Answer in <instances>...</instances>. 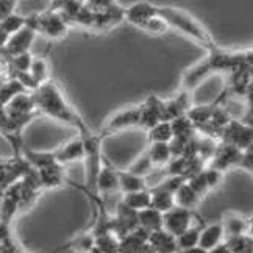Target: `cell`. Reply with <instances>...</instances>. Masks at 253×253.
<instances>
[{
    "instance_id": "obj_24",
    "label": "cell",
    "mask_w": 253,
    "mask_h": 253,
    "mask_svg": "<svg viewBox=\"0 0 253 253\" xmlns=\"http://www.w3.org/2000/svg\"><path fill=\"white\" fill-rule=\"evenodd\" d=\"M22 155H24V158L32 164V168H35V169H41V168L48 166V164L56 163L55 150L53 152H47V150L38 152V150H32L28 147H24Z\"/></svg>"
},
{
    "instance_id": "obj_42",
    "label": "cell",
    "mask_w": 253,
    "mask_h": 253,
    "mask_svg": "<svg viewBox=\"0 0 253 253\" xmlns=\"http://www.w3.org/2000/svg\"><path fill=\"white\" fill-rule=\"evenodd\" d=\"M17 2H19V0H17Z\"/></svg>"
},
{
    "instance_id": "obj_37",
    "label": "cell",
    "mask_w": 253,
    "mask_h": 253,
    "mask_svg": "<svg viewBox=\"0 0 253 253\" xmlns=\"http://www.w3.org/2000/svg\"><path fill=\"white\" fill-rule=\"evenodd\" d=\"M17 0H0V22L16 13L17 9Z\"/></svg>"
},
{
    "instance_id": "obj_1",
    "label": "cell",
    "mask_w": 253,
    "mask_h": 253,
    "mask_svg": "<svg viewBox=\"0 0 253 253\" xmlns=\"http://www.w3.org/2000/svg\"><path fill=\"white\" fill-rule=\"evenodd\" d=\"M33 97L36 102V108L40 113L61 124L74 126L79 133L89 128L84 119L82 118V114L66 99L60 84L55 83L52 79L42 83L38 89H35Z\"/></svg>"
},
{
    "instance_id": "obj_17",
    "label": "cell",
    "mask_w": 253,
    "mask_h": 253,
    "mask_svg": "<svg viewBox=\"0 0 253 253\" xmlns=\"http://www.w3.org/2000/svg\"><path fill=\"white\" fill-rule=\"evenodd\" d=\"M222 227L225 238L238 236V235H249V217H244L239 212H225L222 217Z\"/></svg>"
},
{
    "instance_id": "obj_5",
    "label": "cell",
    "mask_w": 253,
    "mask_h": 253,
    "mask_svg": "<svg viewBox=\"0 0 253 253\" xmlns=\"http://www.w3.org/2000/svg\"><path fill=\"white\" fill-rule=\"evenodd\" d=\"M242 152L244 150L239 149L238 145L222 141L220 144L216 145V150H214L211 160L208 161V166L217 168L222 172H225L231 168H239Z\"/></svg>"
},
{
    "instance_id": "obj_18",
    "label": "cell",
    "mask_w": 253,
    "mask_h": 253,
    "mask_svg": "<svg viewBox=\"0 0 253 253\" xmlns=\"http://www.w3.org/2000/svg\"><path fill=\"white\" fill-rule=\"evenodd\" d=\"M164 103H166V113H168L169 121L178 118V116L188 114L189 108L192 106L191 105V92L186 89H180V92L177 95L164 100Z\"/></svg>"
},
{
    "instance_id": "obj_19",
    "label": "cell",
    "mask_w": 253,
    "mask_h": 253,
    "mask_svg": "<svg viewBox=\"0 0 253 253\" xmlns=\"http://www.w3.org/2000/svg\"><path fill=\"white\" fill-rule=\"evenodd\" d=\"M138 219H139V227L147 230L149 233L164 227V212H161L160 210L153 207L141 210L138 212Z\"/></svg>"
},
{
    "instance_id": "obj_30",
    "label": "cell",
    "mask_w": 253,
    "mask_h": 253,
    "mask_svg": "<svg viewBox=\"0 0 253 253\" xmlns=\"http://www.w3.org/2000/svg\"><path fill=\"white\" fill-rule=\"evenodd\" d=\"M225 246L228 249V253H249L252 252V236L238 235L225 238Z\"/></svg>"
},
{
    "instance_id": "obj_35",
    "label": "cell",
    "mask_w": 253,
    "mask_h": 253,
    "mask_svg": "<svg viewBox=\"0 0 253 253\" xmlns=\"http://www.w3.org/2000/svg\"><path fill=\"white\" fill-rule=\"evenodd\" d=\"M33 61V56L30 52H22L17 55H11V66H13V72H25L30 71V66Z\"/></svg>"
},
{
    "instance_id": "obj_40",
    "label": "cell",
    "mask_w": 253,
    "mask_h": 253,
    "mask_svg": "<svg viewBox=\"0 0 253 253\" xmlns=\"http://www.w3.org/2000/svg\"><path fill=\"white\" fill-rule=\"evenodd\" d=\"M249 235L253 236V216L249 217Z\"/></svg>"
},
{
    "instance_id": "obj_9",
    "label": "cell",
    "mask_w": 253,
    "mask_h": 253,
    "mask_svg": "<svg viewBox=\"0 0 253 253\" xmlns=\"http://www.w3.org/2000/svg\"><path fill=\"white\" fill-rule=\"evenodd\" d=\"M212 74H214L212 66L208 60V56H205L203 60L197 61L196 64H192L191 67H188V69L184 71L181 77V89L192 92L202 82H205Z\"/></svg>"
},
{
    "instance_id": "obj_38",
    "label": "cell",
    "mask_w": 253,
    "mask_h": 253,
    "mask_svg": "<svg viewBox=\"0 0 253 253\" xmlns=\"http://www.w3.org/2000/svg\"><path fill=\"white\" fill-rule=\"evenodd\" d=\"M84 3L91 9H94V11H100V9H106L118 5L116 0H84Z\"/></svg>"
},
{
    "instance_id": "obj_3",
    "label": "cell",
    "mask_w": 253,
    "mask_h": 253,
    "mask_svg": "<svg viewBox=\"0 0 253 253\" xmlns=\"http://www.w3.org/2000/svg\"><path fill=\"white\" fill-rule=\"evenodd\" d=\"M27 24L32 25L38 35H42L48 40H61L66 36L69 24L66 22L63 14L53 8H47L41 13L28 14L27 16Z\"/></svg>"
},
{
    "instance_id": "obj_36",
    "label": "cell",
    "mask_w": 253,
    "mask_h": 253,
    "mask_svg": "<svg viewBox=\"0 0 253 253\" xmlns=\"http://www.w3.org/2000/svg\"><path fill=\"white\" fill-rule=\"evenodd\" d=\"M203 172H205V177H207V181H208L210 191L217 189L222 184V181H223V172L220 169L208 166V168L203 169Z\"/></svg>"
},
{
    "instance_id": "obj_28",
    "label": "cell",
    "mask_w": 253,
    "mask_h": 253,
    "mask_svg": "<svg viewBox=\"0 0 253 253\" xmlns=\"http://www.w3.org/2000/svg\"><path fill=\"white\" fill-rule=\"evenodd\" d=\"M121 249V239L114 235L113 231L105 233V235L94 236V247L92 250L100 253H114Z\"/></svg>"
},
{
    "instance_id": "obj_15",
    "label": "cell",
    "mask_w": 253,
    "mask_h": 253,
    "mask_svg": "<svg viewBox=\"0 0 253 253\" xmlns=\"http://www.w3.org/2000/svg\"><path fill=\"white\" fill-rule=\"evenodd\" d=\"M149 246L152 252L160 253H175L178 252L177 246V236H173L166 228L155 230L149 235Z\"/></svg>"
},
{
    "instance_id": "obj_21",
    "label": "cell",
    "mask_w": 253,
    "mask_h": 253,
    "mask_svg": "<svg viewBox=\"0 0 253 253\" xmlns=\"http://www.w3.org/2000/svg\"><path fill=\"white\" fill-rule=\"evenodd\" d=\"M122 202L126 203L130 208L141 211V210L152 207V192L149 188L133 191V192H125L122 194Z\"/></svg>"
},
{
    "instance_id": "obj_41",
    "label": "cell",
    "mask_w": 253,
    "mask_h": 253,
    "mask_svg": "<svg viewBox=\"0 0 253 253\" xmlns=\"http://www.w3.org/2000/svg\"><path fill=\"white\" fill-rule=\"evenodd\" d=\"M80 2H84V0H80Z\"/></svg>"
},
{
    "instance_id": "obj_11",
    "label": "cell",
    "mask_w": 253,
    "mask_h": 253,
    "mask_svg": "<svg viewBox=\"0 0 253 253\" xmlns=\"http://www.w3.org/2000/svg\"><path fill=\"white\" fill-rule=\"evenodd\" d=\"M38 32L32 25L25 24L21 30H17L16 33H13L9 36V40L5 45V50L9 55H17V53H22V52H30V48L35 42V38H36Z\"/></svg>"
},
{
    "instance_id": "obj_10",
    "label": "cell",
    "mask_w": 253,
    "mask_h": 253,
    "mask_svg": "<svg viewBox=\"0 0 253 253\" xmlns=\"http://www.w3.org/2000/svg\"><path fill=\"white\" fill-rule=\"evenodd\" d=\"M157 14H158V5L145 2V0L134 2L133 5L125 8V21L130 22L134 27L141 28V30H142V27Z\"/></svg>"
},
{
    "instance_id": "obj_14",
    "label": "cell",
    "mask_w": 253,
    "mask_h": 253,
    "mask_svg": "<svg viewBox=\"0 0 253 253\" xmlns=\"http://www.w3.org/2000/svg\"><path fill=\"white\" fill-rule=\"evenodd\" d=\"M223 239H225V233H223L222 222L205 223L200 233L199 247L205 253H210L217 244H220Z\"/></svg>"
},
{
    "instance_id": "obj_32",
    "label": "cell",
    "mask_w": 253,
    "mask_h": 253,
    "mask_svg": "<svg viewBox=\"0 0 253 253\" xmlns=\"http://www.w3.org/2000/svg\"><path fill=\"white\" fill-rule=\"evenodd\" d=\"M30 74L36 79V82L42 84L47 80H50V74H48V63L45 58H33L30 66Z\"/></svg>"
},
{
    "instance_id": "obj_27",
    "label": "cell",
    "mask_w": 253,
    "mask_h": 253,
    "mask_svg": "<svg viewBox=\"0 0 253 253\" xmlns=\"http://www.w3.org/2000/svg\"><path fill=\"white\" fill-rule=\"evenodd\" d=\"M25 91H28V89L16 79V77H13V79H8V80H3L2 84H0V103L8 105L17 94L25 92Z\"/></svg>"
},
{
    "instance_id": "obj_16",
    "label": "cell",
    "mask_w": 253,
    "mask_h": 253,
    "mask_svg": "<svg viewBox=\"0 0 253 253\" xmlns=\"http://www.w3.org/2000/svg\"><path fill=\"white\" fill-rule=\"evenodd\" d=\"M205 220H203L200 216L196 217L191 225L184 230L181 235L177 236V246H178V252H188L192 247H197L199 246V239H200V233L202 228L205 225Z\"/></svg>"
},
{
    "instance_id": "obj_7",
    "label": "cell",
    "mask_w": 253,
    "mask_h": 253,
    "mask_svg": "<svg viewBox=\"0 0 253 253\" xmlns=\"http://www.w3.org/2000/svg\"><path fill=\"white\" fill-rule=\"evenodd\" d=\"M220 139L238 145L239 149H247L249 145L253 144V126L244 124L242 121H230L223 126Z\"/></svg>"
},
{
    "instance_id": "obj_39",
    "label": "cell",
    "mask_w": 253,
    "mask_h": 253,
    "mask_svg": "<svg viewBox=\"0 0 253 253\" xmlns=\"http://www.w3.org/2000/svg\"><path fill=\"white\" fill-rule=\"evenodd\" d=\"M8 40H9V35L3 30L2 27H0V47H5Z\"/></svg>"
},
{
    "instance_id": "obj_31",
    "label": "cell",
    "mask_w": 253,
    "mask_h": 253,
    "mask_svg": "<svg viewBox=\"0 0 253 253\" xmlns=\"http://www.w3.org/2000/svg\"><path fill=\"white\" fill-rule=\"evenodd\" d=\"M155 166L152 164V160L149 157V153L147 150H144L138 158H136L133 163H131V166L128 168L130 172L133 173H138V175H142V177H147V175L152 172Z\"/></svg>"
},
{
    "instance_id": "obj_25",
    "label": "cell",
    "mask_w": 253,
    "mask_h": 253,
    "mask_svg": "<svg viewBox=\"0 0 253 253\" xmlns=\"http://www.w3.org/2000/svg\"><path fill=\"white\" fill-rule=\"evenodd\" d=\"M170 125H172L173 136H177V138L191 139L199 133L197 128H196V125H194V122L189 119L188 114H183V116H178V118L172 119Z\"/></svg>"
},
{
    "instance_id": "obj_8",
    "label": "cell",
    "mask_w": 253,
    "mask_h": 253,
    "mask_svg": "<svg viewBox=\"0 0 253 253\" xmlns=\"http://www.w3.org/2000/svg\"><path fill=\"white\" fill-rule=\"evenodd\" d=\"M97 192H99L102 197L121 192L119 169L105 157V153H103V161H102L99 177H97Z\"/></svg>"
},
{
    "instance_id": "obj_34",
    "label": "cell",
    "mask_w": 253,
    "mask_h": 253,
    "mask_svg": "<svg viewBox=\"0 0 253 253\" xmlns=\"http://www.w3.org/2000/svg\"><path fill=\"white\" fill-rule=\"evenodd\" d=\"M188 183L191 184V188L196 191L202 199L210 192V186H208V181H207L205 172H203V170L188 177Z\"/></svg>"
},
{
    "instance_id": "obj_4",
    "label": "cell",
    "mask_w": 253,
    "mask_h": 253,
    "mask_svg": "<svg viewBox=\"0 0 253 253\" xmlns=\"http://www.w3.org/2000/svg\"><path fill=\"white\" fill-rule=\"evenodd\" d=\"M139 119H141V105H133L128 106V108H122L106 119L100 133L103 136H110L114 133L134 128V126H139Z\"/></svg>"
},
{
    "instance_id": "obj_2",
    "label": "cell",
    "mask_w": 253,
    "mask_h": 253,
    "mask_svg": "<svg viewBox=\"0 0 253 253\" xmlns=\"http://www.w3.org/2000/svg\"><path fill=\"white\" fill-rule=\"evenodd\" d=\"M158 14L166 21L169 28H173V30H177L178 33L189 38L194 42H197L203 48H207V52L214 47H217V42L214 41L211 33L207 30V27L202 22H199L192 14L184 11V9L158 5Z\"/></svg>"
},
{
    "instance_id": "obj_33",
    "label": "cell",
    "mask_w": 253,
    "mask_h": 253,
    "mask_svg": "<svg viewBox=\"0 0 253 253\" xmlns=\"http://www.w3.org/2000/svg\"><path fill=\"white\" fill-rule=\"evenodd\" d=\"M27 24V16L21 14V13H13L11 16H8L6 19H3L2 22H0V27L3 28V30L11 36L13 33H16L17 30H21V28Z\"/></svg>"
},
{
    "instance_id": "obj_29",
    "label": "cell",
    "mask_w": 253,
    "mask_h": 253,
    "mask_svg": "<svg viewBox=\"0 0 253 253\" xmlns=\"http://www.w3.org/2000/svg\"><path fill=\"white\" fill-rule=\"evenodd\" d=\"M173 138L170 121H161L147 130L149 142H169Z\"/></svg>"
},
{
    "instance_id": "obj_6",
    "label": "cell",
    "mask_w": 253,
    "mask_h": 253,
    "mask_svg": "<svg viewBox=\"0 0 253 253\" xmlns=\"http://www.w3.org/2000/svg\"><path fill=\"white\" fill-rule=\"evenodd\" d=\"M197 216L199 214L194 210L175 205L173 208L164 212V228L172 233L173 236H178L196 220Z\"/></svg>"
},
{
    "instance_id": "obj_26",
    "label": "cell",
    "mask_w": 253,
    "mask_h": 253,
    "mask_svg": "<svg viewBox=\"0 0 253 253\" xmlns=\"http://www.w3.org/2000/svg\"><path fill=\"white\" fill-rule=\"evenodd\" d=\"M149 189L152 192V207L160 210L161 212H166L177 205V203H175V194L163 189L160 186H153Z\"/></svg>"
},
{
    "instance_id": "obj_22",
    "label": "cell",
    "mask_w": 253,
    "mask_h": 253,
    "mask_svg": "<svg viewBox=\"0 0 253 253\" xmlns=\"http://www.w3.org/2000/svg\"><path fill=\"white\" fill-rule=\"evenodd\" d=\"M119 188L122 194L133 192L147 188V181H145V177H142V175L133 173L128 169L126 170L119 169Z\"/></svg>"
},
{
    "instance_id": "obj_13",
    "label": "cell",
    "mask_w": 253,
    "mask_h": 253,
    "mask_svg": "<svg viewBox=\"0 0 253 253\" xmlns=\"http://www.w3.org/2000/svg\"><path fill=\"white\" fill-rule=\"evenodd\" d=\"M38 173H40L41 184L44 189H55V188L63 186L64 183H67L64 164L58 163V161L53 164H48L45 168L38 169Z\"/></svg>"
},
{
    "instance_id": "obj_23",
    "label": "cell",
    "mask_w": 253,
    "mask_h": 253,
    "mask_svg": "<svg viewBox=\"0 0 253 253\" xmlns=\"http://www.w3.org/2000/svg\"><path fill=\"white\" fill-rule=\"evenodd\" d=\"M152 160L155 168L166 166L169 160L172 158V152L169 147V142H149V147L145 149Z\"/></svg>"
},
{
    "instance_id": "obj_12",
    "label": "cell",
    "mask_w": 253,
    "mask_h": 253,
    "mask_svg": "<svg viewBox=\"0 0 253 253\" xmlns=\"http://www.w3.org/2000/svg\"><path fill=\"white\" fill-rule=\"evenodd\" d=\"M55 157H56V161L64 164V166L69 163L83 161L84 160V144H83L82 136L79 134L77 138H72L69 142L61 145L60 149H56Z\"/></svg>"
},
{
    "instance_id": "obj_20",
    "label": "cell",
    "mask_w": 253,
    "mask_h": 253,
    "mask_svg": "<svg viewBox=\"0 0 253 253\" xmlns=\"http://www.w3.org/2000/svg\"><path fill=\"white\" fill-rule=\"evenodd\" d=\"M200 202H202V197L191 188V184L188 183V180L177 189V192H175V203L180 205V207H184V208H189V210L196 211L199 208V205H200Z\"/></svg>"
}]
</instances>
